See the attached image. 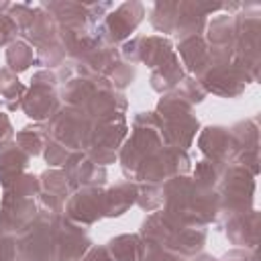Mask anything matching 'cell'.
Returning a JSON list of instances; mask_svg holds the SVG:
<instances>
[]
</instances>
